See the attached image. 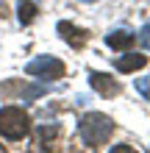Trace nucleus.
Masks as SVG:
<instances>
[{
  "label": "nucleus",
  "mask_w": 150,
  "mask_h": 153,
  "mask_svg": "<svg viewBox=\"0 0 150 153\" xmlns=\"http://www.w3.org/2000/svg\"><path fill=\"white\" fill-rule=\"evenodd\" d=\"M17 17H20L22 25H31L36 20V3H33V0H20V3H17Z\"/></svg>",
  "instance_id": "1a4fd4ad"
},
{
  "label": "nucleus",
  "mask_w": 150,
  "mask_h": 153,
  "mask_svg": "<svg viewBox=\"0 0 150 153\" xmlns=\"http://www.w3.org/2000/svg\"><path fill=\"white\" fill-rule=\"evenodd\" d=\"M134 33L131 31H111V33H106V45L114 50H128L131 45H134Z\"/></svg>",
  "instance_id": "6e6552de"
},
{
  "label": "nucleus",
  "mask_w": 150,
  "mask_h": 153,
  "mask_svg": "<svg viewBox=\"0 0 150 153\" xmlns=\"http://www.w3.org/2000/svg\"><path fill=\"white\" fill-rule=\"evenodd\" d=\"M89 86L98 95H103V97H114L120 92V84L111 75H106V73H89Z\"/></svg>",
  "instance_id": "39448f33"
},
{
  "label": "nucleus",
  "mask_w": 150,
  "mask_h": 153,
  "mask_svg": "<svg viewBox=\"0 0 150 153\" xmlns=\"http://www.w3.org/2000/svg\"><path fill=\"white\" fill-rule=\"evenodd\" d=\"M39 95H45V86H31L28 92L22 95V100H25V103H31L33 97H39Z\"/></svg>",
  "instance_id": "f8f14e48"
},
{
  "label": "nucleus",
  "mask_w": 150,
  "mask_h": 153,
  "mask_svg": "<svg viewBox=\"0 0 150 153\" xmlns=\"http://www.w3.org/2000/svg\"><path fill=\"white\" fill-rule=\"evenodd\" d=\"M78 134H81V139L95 150V148H100V145H106V142L111 139L114 120L100 114V111H89V114L81 117V123H78Z\"/></svg>",
  "instance_id": "f257e3e1"
},
{
  "label": "nucleus",
  "mask_w": 150,
  "mask_h": 153,
  "mask_svg": "<svg viewBox=\"0 0 150 153\" xmlns=\"http://www.w3.org/2000/svg\"><path fill=\"white\" fill-rule=\"evenodd\" d=\"M134 86H136V92L142 95L145 100H150V75H147V78H136Z\"/></svg>",
  "instance_id": "9d476101"
},
{
  "label": "nucleus",
  "mask_w": 150,
  "mask_h": 153,
  "mask_svg": "<svg viewBox=\"0 0 150 153\" xmlns=\"http://www.w3.org/2000/svg\"><path fill=\"white\" fill-rule=\"evenodd\" d=\"M31 128V120L20 106H6L0 109V134L6 139H22Z\"/></svg>",
  "instance_id": "f03ea898"
},
{
  "label": "nucleus",
  "mask_w": 150,
  "mask_h": 153,
  "mask_svg": "<svg viewBox=\"0 0 150 153\" xmlns=\"http://www.w3.org/2000/svg\"><path fill=\"white\" fill-rule=\"evenodd\" d=\"M58 139V125H39L36 128V150H53Z\"/></svg>",
  "instance_id": "423d86ee"
},
{
  "label": "nucleus",
  "mask_w": 150,
  "mask_h": 153,
  "mask_svg": "<svg viewBox=\"0 0 150 153\" xmlns=\"http://www.w3.org/2000/svg\"><path fill=\"white\" fill-rule=\"evenodd\" d=\"M142 67H147V56H142V53H128V56L117 59L120 73H134V70H142Z\"/></svg>",
  "instance_id": "0eeeda50"
},
{
  "label": "nucleus",
  "mask_w": 150,
  "mask_h": 153,
  "mask_svg": "<svg viewBox=\"0 0 150 153\" xmlns=\"http://www.w3.org/2000/svg\"><path fill=\"white\" fill-rule=\"evenodd\" d=\"M111 153H136V150L131 148V145H114V148H111Z\"/></svg>",
  "instance_id": "ddd939ff"
},
{
  "label": "nucleus",
  "mask_w": 150,
  "mask_h": 153,
  "mask_svg": "<svg viewBox=\"0 0 150 153\" xmlns=\"http://www.w3.org/2000/svg\"><path fill=\"white\" fill-rule=\"evenodd\" d=\"M28 75H39V78H61L64 75V61L56 56H36L25 64Z\"/></svg>",
  "instance_id": "7ed1b4c3"
},
{
  "label": "nucleus",
  "mask_w": 150,
  "mask_h": 153,
  "mask_svg": "<svg viewBox=\"0 0 150 153\" xmlns=\"http://www.w3.org/2000/svg\"><path fill=\"white\" fill-rule=\"evenodd\" d=\"M81 3H98V0H81Z\"/></svg>",
  "instance_id": "4468645a"
},
{
  "label": "nucleus",
  "mask_w": 150,
  "mask_h": 153,
  "mask_svg": "<svg viewBox=\"0 0 150 153\" xmlns=\"http://www.w3.org/2000/svg\"><path fill=\"white\" fill-rule=\"evenodd\" d=\"M139 45H142L145 50H150V22L145 25L142 31H139Z\"/></svg>",
  "instance_id": "9b49d317"
},
{
  "label": "nucleus",
  "mask_w": 150,
  "mask_h": 153,
  "mask_svg": "<svg viewBox=\"0 0 150 153\" xmlns=\"http://www.w3.org/2000/svg\"><path fill=\"white\" fill-rule=\"evenodd\" d=\"M56 31L61 33V39H64L69 48H83L86 42H89V33H86L83 28H78V25H72V22H58L56 25Z\"/></svg>",
  "instance_id": "20e7f679"
}]
</instances>
